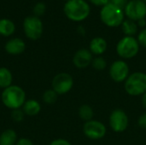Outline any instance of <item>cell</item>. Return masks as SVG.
Masks as SVG:
<instances>
[{"mask_svg":"<svg viewBox=\"0 0 146 145\" xmlns=\"http://www.w3.org/2000/svg\"><path fill=\"white\" fill-rule=\"evenodd\" d=\"M26 101L27 93L20 85L13 84L2 91L1 102L5 108L10 110L21 109Z\"/></svg>","mask_w":146,"mask_h":145,"instance_id":"obj_1","label":"cell"},{"mask_svg":"<svg viewBox=\"0 0 146 145\" xmlns=\"http://www.w3.org/2000/svg\"><path fill=\"white\" fill-rule=\"evenodd\" d=\"M66 17L74 22L85 21L91 13V8L85 0H68L63 6Z\"/></svg>","mask_w":146,"mask_h":145,"instance_id":"obj_2","label":"cell"},{"mask_svg":"<svg viewBox=\"0 0 146 145\" xmlns=\"http://www.w3.org/2000/svg\"><path fill=\"white\" fill-rule=\"evenodd\" d=\"M100 19L102 22L109 27H118L124 21V10L110 3L101 8Z\"/></svg>","mask_w":146,"mask_h":145,"instance_id":"obj_3","label":"cell"},{"mask_svg":"<svg viewBox=\"0 0 146 145\" xmlns=\"http://www.w3.org/2000/svg\"><path fill=\"white\" fill-rule=\"evenodd\" d=\"M125 91L131 97H141L146 92V73L137 71L130 73L124 82Z\"/></svg>","mask_w":146,"mask_h":145,"instance_id":"obj_4","label":"cell"},{"mask_svg":"<svg viewBox=\"0 0 146 145\" xmlns=\"http://www.w3.org/2000/svg\"><path fill=\"white\" fill-rule=\"evenodd\" d=\"M140 45L134 37L124 36L115 46V51L118 56L122 60H130L136 57L139 52Z\"/></svg>","mask_w":146,"mask_h":145,"instance_id":"obj_5","label":"cell"},{"mask_svg":"<svg viewBox=\"0 0 146 145\" xmlns=\"http://www.w3.org/2000/svg\"><path fill=\"white\" fill-rule=\"evenodd\" d=\"M25 36L33 41L38 40L41 38L44 32V25L39 17L35 15L27 16L22 24Z\"/></svg>","mask_w":146,"mask_h":145,"instance_id":"obj_6","label":"cell"},{"mask_svg":"<svg viewBox=\"0 0 146 145\" xmlns=\"http://www.w3.org/2000/svg\"><path fill=\"white\" fill-rule=\"evenodd\" d=\"M109 126L115 133H122L127 131L129 126V117L122 109H115L109 116Z\"/></svg>","mask_w":146,"mask_h":145,"instance_id":"obj_7","label":"cell"},{"mask_svg":"<svg viewBox=\"0 0 146 145\" xmlns=\"http://www.w3.org/2000/svg\"><path fill=\"white\" fill-rule=\"evenodd\" d=\"M83 134L90 140L97 141L105 138L107 134V127L105 124L98 120H92L85 122L82 127Z\"/></svg>","mask_w":146,"mask_h":145,"instance_id":"obj_8","label":"cell"},{"mask_svg":"<svg viewBox=\"0 0 146 145\" xmlns=\"http://www.w3.org/2000/svg\"><path fill=\"white\" fill-rule=\"evenodd\" d=\"M74 85L73 76L66 72L56 73L51 80V89L58 95H65L71 91Z\"/></svg>","mask_w":146,"mask_h":145,"instance_id":"obj_9","label":"cell"},{"mask_svg":"<svg viewBox=\"0 0 146 145\" xmlns=\"http://www.w3.org/2000/svg\"><path fill=\"white\" fill-rule=\"evenodd\" d=\"M129 75L130 67L125 60H115L109 67V76L115 83H124Z\"/></svg>","mask_w":146,"mask_h":145,"instance_id":"obj_10","label":"cell"},{"mask_svg":"<svg viewBox=\"0 0 146 145\" xmlns=\"http://www.w3.org/2000/svg\"><path fill=\"white\" fill-rule=\"evenodd\" d=\"M125 15L133 21L146 17V3L142 0H130L124 8Z\"/></svg>","mask_w":146,"mask_h":145,"instance_id":"obj_11","label":"cell"},{"mask_svg":"<svg viewBox=\"0 0 146 145\" xmlns=\"http://www.w3.org/2000/svg\"><path fill=\"white\" fill-rule=\"evenodd\" d=\"M93 55L89 50V49L81 48L78 50L72 59L74 66L78 69H85L92 65L93 60Z\"/></svg>","mask_w":146,"mask_h":145,"instance_id":"obj_12","label":"cell"},{"mask_svg":"<svg viewBox=\"0 0 146 145\" xmlns=\"http://www.w3.org/2000/svg\"><path fill=\"white\" fill-rule=\"evenodd\" d=\"M4 50L10 56H18L25 51L26 43L21 38H11L5 43Z\"/></svg>","mask_w":146,"mask_h":145,"instance_id":"obj_13","label":"cell"},{"mask_svg":"<svg viewBox=\"0 0 146 145\" xmlns=\"http://www.w3.org/2000/svg\"><path fill=\"white\" fill-rule=\"evenodd\" d=\"M88 49L93 56H99L106 52L108 49V43L103 37H95L90 41Z\"/></svg>","mask_w":146,"mask_h":145,"instance_id":"obj_14","label":"cell"},{"mask_svg":"<svg viewBox=\"0 0 146 145\" xmlns=\"http://www.w3.org/2000/svg\"><path fill=\"white\" fill-rule=\"evenodd\" d=\"M21 109L23 110L26 116L33 117L38 115L41 111V104L36 99H27L25 103L23 104Z\"/></svg>","mask_w":146,"mask_h":145,"instance_id":"obj_15","label":"cell"},{"mask_svg":"<svg viewBox=\"0 0 146 145\" xmlns=\"http://www.w3.org/2000/svg\"><path fill=\"white\" fill-rule=\"evenodd\" d=\"M18 138L17 133L14 129H5L0 133V145H15Z\"/></svg>","mask_w":146,"mask_h":145,"instance_id":"obj_16","label":"cell"},{"mask_svg":"<svg viewBox=\"0 0 146 145\" xmlns=\"http://www.w3.org/2000/svg\"><path fill=\"white\" fill-rule=\"evenodd\" d=\"M15 32V25L13 21L8 18L0 19V36L10 37Z\"/></svg>","mask_w":146,"mask_h":145,"instance_id":"obj_17","label":"cell"},{"mask_svg":"<svg viewBox=\"0 0 146 145\" xmlns=\"http://www.w3.org/2000/svg\"><path fill=\"white\" fill-rule=\"evenodd\" d=\"M13 73L6 67H0V89L3 90L13 85Z\"/></svg>","mask_w":146,"mask_h":145,"instance_id":"obj_18","label":"cell"},{"mask_svg":"<svg viewBox=\"0 0 146 145\" xmlns=\"http://www.w3.org/2000/svg\"><path fill=\"white\" fill-rule=\"evenodd\" d=\"M78 115L80 117V119L81 121H83L84 122H87L90 121L92 120H93L94 118V110L93 108L89 105V104H82L81 106H80L79 109H78Z\"/></svg>","mask_w":146,"mask_h":145,"instance_id":"obj_19","label":"cell"},{"mask_svg":"<svg viewBox=\"0 0 146 145\" xmlns=\"http://www.w3.org/2000/svg\"><path fill=\"white\" fill-rule=\"evenodd\" d=\"M121 29H122V32L125 34V36L134 37V35L138 32L139 26H138L136 21L127 19V20H124V21L122 22Z\"/></svg>","mask_w":146,"mask_h":145,"instance_id":"obj_20","label":"cell"},{"mask_svg":"<svg viewBox=\"0 0 146 145\" xmlns=\"http://www.w3.org/2000/svg\"><path fill=\"white\" fill-rule=\"evenodd\" d=\"M58 94L53 90V89H48L45 90L42 95V101L44 103L47 104V105H52L54 103H56V102L57 101L58 98Z\"/></svg>","mask_w":146,"mask_h":145,"instance_id":"obj_21","label":"cell"},{"mask_svg":"<svg viewBox=\"0 0 146 145\" xmlns=\"http://www.w3.org/2000/svg\"><path fill=\"white\" fill-rule=\"evenodd\" d=\"M92 68L96 71L102 72V71L105 70L107 66H108L107 60L104 56H95V57H93V60H92Z\"/></svg>","mask_w":146,"mask_h":145,"instance_id":"obj_22","label":"cell"},{"mask_svg":"<svg viewBox=\"0 0 146 145\" xmlns=\"http://www.w3.org/2000/svg\"><path fill=\"white\" fill-rule=\"evenodd\" d=\"M25 116L26 115L21 109H14V110H11V112H10V117H11L12 121H14L15 122H17V123L21 122L24 120Z\"/></svg>","mask_w":146,"mask_h":145,"instance_id":"obj_23","label":"cell"},{"mask_svg":"<svg viewBox=\"0 0 146 145\" xmlns=\"http://www.w3.org/2000/svg\"><path fill=\"white\" fill-rule=\"evenodd\" d=\"M46 10V5L43 2H38L35 3V5L33 8V15L35 16H41L44 14Z\"/></svg>","mask_w":146,"mask_h":145,"instance_id":"obj_24","label":"cell"},{"mask_svg":"<svg viewBox=\"0 0 146 145\" xmlns=\"http://www.w3.org/2000/svg\"><path fill=\"white\" fill-rule=\"evenodd\" d=\"M137 40H138L140 46L146 48V27L142 29L139 32L138 37H137Z\"/></svg>","mask_w":146,"mask_h":145,"instance_id":"obj_25","label":"cell"},{"mask_svg":"<svg viewBox=\"0 0 146 145\" xmlns=\"http://www.w3.org/2000/svg\"><path fill=\"white\" fill-rule=\"evenodd\" d=\"M137 124L141 129L146 130V112L141 114L139 116L138 121H137Z\"/></svg>","mask_w":146,"mask_h":145,"instance_id":"obj_26","label":"cell"},{"mask_svg":"<svg viewBox=\"0 0 146 145\" xmlns=\"http://www.w3.org/2000/svg\"><path fill=\"white\" fill-rule=\"evenodd\" d=\"M49 145H73L68 140L62 138H58L54 140H52Z\"/></svg>","mask_w":146,"mask_h":145,"instance_id":"obj_27","label":"cell"},{"mask_svg":"<svg viewBox=\"0 0 146 145\" xmlns=\"http://www.w3.org/2000/svg\"><path fill=\"white\" fill-rule=\"evenodd\" d=\"M15 145H34L33 142L28 138H25V137H22V138H19Z\"/></svg>","mask_w":146,"mask_h":145,"instance_id":"obj_28","label":"cell"},{"mask_svg":"<svg viewBox=\"0 0 146 145\" xmlns=\"http://www.w3.org/2000/svg\"><path fill=\"white\" fill-rule=\"evenodd\" d=\"M110 3L119 7V8H121V9H124V8L126 7L128 1L127 0H110Z\"/></svg>","mask_w":146,"mask_h":145,"instance_id":"obj_29","label":"cell"},{"mask_svg":"<svg viewBox=\"0 0 146 145\" xmlns=\"http://www.w3.org/2000/svg\"><path fill=\"white\" fill-rule=\"evenodd\" d=\"M90 3L98 7H104L110 3V0H89Z\"/></svg>","mask_w":146,"mask_h":145,"instance_id":"obj_30","label":"cell"},{"mask_svg":"<svg viewBox=\"0 0 146 145\" xmlns=\"http://www.w3.org/2000/svg\"><path fill=\"white\" fill-rule=\"evenodd\" d=\"M137 25H138V26H139V27H142L143 29H144V28H145L146 27V19L145 18L139 20V21H137Z\"/></svg>","mask_w":146,"mask_h":145,"instance_id":"obj_31","label":"cell"},{"mask_svg":"<svg viewBox=\"0 0 146 145\" xmlns=\"http://www.w3.org/2000/svg\"><path fill=\"white\" fill-rule=\"evenodd\" d=\"M77 32H78V33L80 34V35H81V36H84V35H86V28L83 26H79L78 27H77Z\"/></svg>","mask_w":146,"mask_h":145,"instance_id":"obj_32","label":"cell"},{"mask_svg":"<svg viewBox=\"0 0 146 145\" xmlns=\"http://www.w3.org/2000/svg\"><path fill=\"white\" fill-rule=\"evenodd\" d=\"M141 103H142V106L144 107V109H146V92L141 96Z\"/></svg>","mask_w":146,"mask_h":145,"instance_id":"obj_33","label":"cell"},{"mask_svg":"<svg viewBox=\"0 0 146 145\" xmlns=\"http://www.w3.org/2000/svg\"><path fill=\"white\" fill-rule=\"evenodd\" d=\"M142 1H144V2H145V3H146V0H142Z\"/></svg>","mask_w":146,"mask_h":145,"instance_id":"obj_34","label":"cell"},{"mask_svg":"<svg viewBox=\"0 0 146 145\" xmlns=\"http://www.w3.org/2000/svg\"><path fill=\"white\" fill-rule=\"evenodd\" d=\"M65 1H66V2H67V1H68V0H65Z\"/></svg>","mask_w":146,"mask_h":145,"instance_id":"obj_35","label":"cell"}]
</instances>
